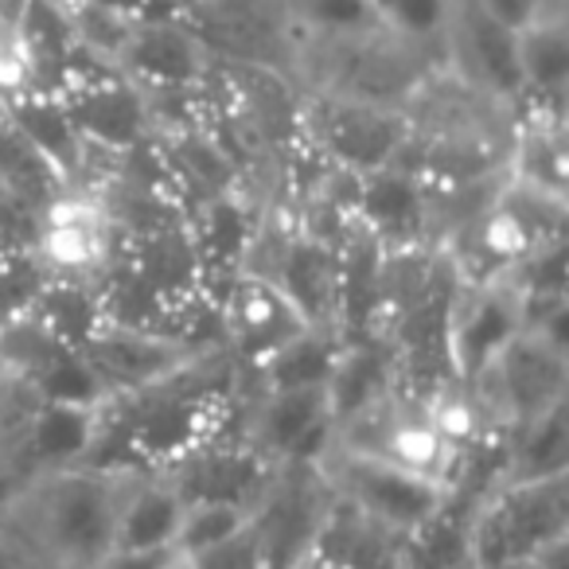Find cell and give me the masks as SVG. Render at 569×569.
Returning a JSON list of instances; mask_svg holds the SVG:
<instances>
[{"label":"cell","mask_w":569,"mask_h":569,"mask_svg":"<svg viewBox=\"0 0 569 569\" xmlns=\"http://www.w3.org/2000/svg\"><path fill=\"white\" fill-rule=\"evenodd\" d=\"M371 20L390 40L406 43L421 59L445 67V36L457 0H367Z\"/></svg>","instance_id":"19"},{"label":"cell","mask_w":569,"mask_h":569,"mask_svg":"<svg viewBox=\"0 0 569 569\" xmlns=\"http://www.w3.org/2000/svg\"><path fill=\"white\" fill-rule=\"evenodd\" d=\"M82 356L94 367V375L102 379L106 395H129V390H141L149 382L172 375L176 367H183L188 359H196L203 348L180 340V336L152 332V328L121 325V320L102 317V325L87 336L82 343Z\"/></svg>","instance_id":"12"},{"label":"cell","mask_w":569,"mask_h":569,"mask_svg":"<svg viewBox=\"0 0 569 569\" xmlns=\"http://www.w3.org/2000/svg\"><path fill=\"white\" fill-rule=\"evenodd\" d=\"M250 507L234 503H183L180 530H176V553L180 558H196L214 546L230 542L250 527Z\"/></svg>","instance_id":"20"},{"label":"cell","mask_w":569,"mask_h":569,"mask_svg":"<svg viewBox=\"0 0 569 569\" xmlns=\"http://www.w3.org/2000/svg\"><path fill=\"white\" fill-rule=\"evenodd\" d=\"M113 74L144 90L188 98L199 94L211 74V51L180 17H137L110 63Z\"/></svg>","instance_id":"8"},{"label":"cell","mask_w":569,"mask_h":569,"mask_svg":"<svg viewBox=\"0 0 569 569\" xmlns=\"http://www.w3.org/2000/svg\"><path fill=\"white\" fill-rule=\"evenodd\" d=\"M183 561H188L191 569H261L250 527L230 538V542L214 546V550H207V553H196V558H183Z\"/></svg>","instance_id":"21"},{"label":"cell","mask_w":569,"mask_h":569,"mask_svg":"<svg viewBox=\"0 0 569 569\" xmlns=\"http://www.w3.org/2000/svg\"><path fill=\"white\" fill-rule=\"evenodd\" d=\"M348 214L382 250L433 246L429 242L426 180L402 164H387V168H375V172L351 176Z\"/></svg>","instance_id":"14"},{"label":"cell","mask_w":569,"mask_h":569,"mask_svg":"<svg viewBox=\"0 0 569 569\" xmlns=\"http://www.w3.org/2000/svg\"><path fill=\"white\" fill-rule=\"evenodd\" d=\"M488 569H566V550H553L546 558H519V561H499Z\"/></svg>","instance_id":"24"},{"label":"cell","mask_w":569,"mask_h":569,"mask_svg":"<svg viewBox=\"0 0 569 569\" xmlns=\"http://www.w3.org/2000/svg\"><path fill=\"white\" fill-rule=\"evenodd\" d=\"M12 488H17V480H12V472L4 465H0V507H4V499L12 496Z\"/></svg>","instance_id":"25"},{"label":"cell","mask_w":569,"mask_h":569,"mask_svg":"<svg viewBox=\"0 0 569 569\" xmlns=\"http://www.w3.org/2000/svg\"><path fill=\"white\" fill-rule=\"evenodd\" d=\"M343 336L336 328H305L289 343L250 367L246 387L250 390H301V387H328L336 363H340Z\"/></svg>","instance_id":"17"},{"label":"cell","mask_w":569,"mask_h":569,"mask_svg":"<svg viewBox=\"0 0 569 569\" xmlns=\"http://www.w3.org/2000/svg\"><path fill=\"white\" fill-rule=\"evenodd\" d=\"M242 437L277 468L320 465L336 441L328 387L250 390L242 406Z\"/></svg>","instance_id":"6"},{"label":"cell","mask_w":569,"mask_h":569,"mask_svg":"<svg viewBox=\"0 0 569 569\" xmlns=\"http://www.w3.org/2000/svg\"><path fill=\"white\" fill-rule=\"evenodd\" d=\"M98 418H102V406L36 402L17 433L9 437V445L0 449V465L9 468L17 483L87 465L98 441Z\"/></svg>","instance_id":"13"},{"label":"cell","mask_w":569,"mask_h":569,"mask_svg":"<svg viewBox=\"0 0 569 569\" xmlns=\"http://www.w3.org/2000/svg\"><path fill=\"white\" fill-rule=\"evenodd\" d=\"M297 569H336V566H332V561L320 558L317 550H309V553H305V561H301V566H297Z\"/></svg>","instance_id":"26"},{"label":"cell","mask_w":569,"mask_h":569,"mask_svg":"<svg viewBox=\"0 0 569 569\" xmlns=\"http://www.w3.org/2000/svg\"><path fill=\"white\" fill-rule=\"evenodd\" d=\"M168 569H191V566H188V561H183V558H176V561H172V566H168Z\"/></svg>","instance_id":"27"},{"label":"cell","mask_w":569,"mask_h":569,"mask_svg":"<svg viewBox=\"0 0 569 569\" xmlns=\"http://www.w3.org/2000/svg\"><path fill=\"white\" fill-rule=\"evenodd\" d=\"M183 499L160 472H133L118 507L113 550H176Z\"/></svg>","instance_id":"16"},{"label":"cell","mask_w":569,"mask_h":569,"mask_svg":"<svg viewBox=\"0 0 569 569\" xmlns=\"http://www.w3.org/2000/svg\"><path fill=\"white\" fill-rule=\"evenodd\" d=\"M129 476L121 468L74 465L20 480L0 507V530H9L43 569H90L113 550Z\"/></svg>","instance_id":"1"},{"label":"cell","mask_w":569,"mask_h":569,"mask_svg":"<svg viewBox=\"0 0 569 569\" xmlns=\"http://www.w3.org/2000/svg\"><path fill=\"white\" fill-rule=\"evenodd\" d=\"M515 67H519L522 106L561 110L569 87V28L561 0H542L515 24Z\"/></svg>","instance_id":"15"},{"label":"cell","mask_w":569,"mask_h":569,"mask_svg":"<svg viewBox=\"0 0 569 569\" xmlns=\"http://www.w3.org/2000/svg\"><path fill=\"white\" fill-rule=\"evenodd\" d=\"M569 476L499 480L468 515V550L476 569L566 550Z\"/></svg>","instance_id":"2"},{"label":"cell","mask_w":569,"mask_h":569,"mask_svg":"<svg viewBox=\"0 0 569 569\" xmlns=\"http://www.w3.org/2000/svg\"><path fill=\"white\" fill-rule=\"evenodd\" d=\"M297 126L328 168L363 176L395 164L410 137V113L398 106L309 87V94L297 106Z\"/></svg>","instance_id":"5"},{"label":"cell","mask_w":569,"mask_h":569,"mask_svg":"<svg viewBox=\"0 0 569 569\" xmlns=\"http://www.w3.org/2000/svg\"><path fill=\"white\" fill-rule=\"evenodd\" d=\"M499 480H550L569 476V402L538 413L499 437Z\"/></svg>","instance_id":"18"},{"label":"cell","mask_w":569,"mask_h":569,"mask_svg":"<svg viewBox=\"0 0 569 569\" xmlns=\"http://www.w3.org/2000/svg\"><path fill=\"white\" fill-rule=\"evenodd\" d=\"M522 332V301L507 281H457V297L449 309V351L452 382L465 387L483 371L491 356L507 340Z\"/></svg>","instance_id":"11"},{"label":"cell","mask_w":569,"mask_h":569,"mask_svg":"<svg viewBox=\"0 0 569 569\" xmlns=\"http://www.w3.org/2000/svg\"><path fill=\"white\" fill-rule=\"evenodd\" d=\"M214 317H219V340L242 371L258 367L266 356H273L281 343H289L297 332H305V317L284 301L281 289L266 277L238 269L222 293H214Z\"/></svg>","instance_id":"9"},{"label":"cell","mask_w":569,"mask_h":569,"mask_svg":"<svg viewBox=\"0 0 569 569\" xmlns=\"http://www.w3.org/2000/svg\"><path fill=\"white\" fill-rule=\"evenodd\" d=\"M320 476H325L332 499H340L343 507H351L395 538L418 535L449 499V483L410 472L375 452L343 449V445L328 449V457L320 460Z\"/></svg>","instance_id":"4"},{"label":"cell","mask_w":569,"mask_h":569,"mask_svg":"<svg viewBox=\"0 0 569 569\" xmlns=\"http://www.w3.org/2000/svg\"><path fill=\"white\" fill-rule=\"evenodd\" d=\"M332 503L320 465L277 468L266 496L250 515V535L261 569H297L320 535V522Z\"/></svg>","instance_id":"7"},{"label":"cell","mask_w":569,"mask_h":569,"mask_svg":"<svg viewBox=\"0 0 569 569\" xmlns=\"http://www.w3.org/2000/svg\"><path fill=\"white\" fill-rule=\"evenodd\" d=\"M160 476L172 483V491L183 503H234L253 511L258 499L266 496L269 480L277 476V465H269L246 441L242 429H234V433L211 437L207 445L191 449Z\"/></svg>","instance_id":"10"},{"label":"cell","mask_w":569,"mask_h":569,"mask_svg":"<svg viewBox=\"0 0 569 569\" xmlns=\"http://www.w3.org/2000/svg\"><path fill=\"white\" fill-rule=\"evenodd\" d=\"M0 569H43L9 530H0Z\"/></svg>","instance_id":"23"},{"label":"cell","mask_w":569,"mask_h":569,"mask_svg":"<svg viewBox=\"0 0 569 569\" xmlns=\"http://www.w3.org/2000/svg\"><path fill=\"white\" fill-rule=\"evenodd\" d=\"M569 348L542 332L522 328L515 340H507L496 356L483 363L472 382H465V395L480 421V433L507 437L515 426L569 402Z\"/></svg>","instance_id":"3"},{"label":"cell","mask_w":569,"mask_h":569,"mask_svg":"<svg viewBox=\"0 0 569 569\" xmlns=\"http://www.w3.org/2000/svg\"><path fill=\"white\" fill-rule=\"evenodd\" d=\"M176 558V550H110L90 569H168Z\"/></svg>","instance_id":"22"}]
</instances>
